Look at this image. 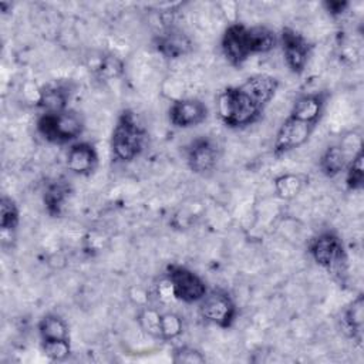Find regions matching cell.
Segmentation results:
<instances>
[{
  "mask_svg": "<svg viewBox=\"0 0 364 364\" xmlns=\"http://www.w3.org/2000/svg\"><path fill=\"white\" fill-rule=\"evenodd\" d=\"M279 80L269 74H255L239 85L226 87L218 97V115L229 128L255 124L273 100Z\"/></svg>",
  "mask_w": 364,
  "mask_h": 364,
  "instance_id": "6da1fadb",
  "label": "cell"
},
{
  "mask_svg": "<svg viewBox=\"0 0 364 364\" xmlns=\"http://www.w3.org/2000/svg\"><path fill=\"white\" fill-rule=\"evenodd\" d=\"M277 43L276 33L264 26L247 27L242 23H232L223 31L220 48L233 67H242L250 55L269 53Z\"/></svg>",
  "mask_w": 364,
  "mask_h": 364,
  "instance_id": "7a4b0ae2",
  "label": "cell"
},
{
  "mask_svg": "<svg viewBox=\"0 0 364 364\" xmlns=\"http://www.w3.org/2000/svg\"><path fill=\"white\" fill-rule=\"evenodd\" d=\"M146 131L141 125L136 114L124 109L115 122L111 136V151L115 161L131 162L144 151Z\"/></svg>",
  "mask_w": 364,
  "mask_h": 364,
  "instance_id": "3957f363",
  "label": "cell"
},
{
  "mask_svg": "<svg viewBox=\"0 0 364 364\" xmlns=\"http://www.w3.org/2000/svg\"><path fill=\"white\" fill-rule=\"evenodd\" d=\"M309 253L313 260L340 283L347 276V252L343 240L334 232H321L309 243Z\"/></svg>",
  "mask_w": 364,
  "mask_h": 364,
  "instance_id": "277c9868",
  "label": "cell"
},
{
  "mask_svg": "<svg viewBox=\"0 0 364 364\" xmlns=\"http://www.w3.org/2000/svg\"><path fill=\"white\" fill-rule=\"evenodd\" d=\"M82 115L73 109L65 108L57 112H43L37 119L38 134L51 144H68L77 139L84 131Z\"/></svg>",
  "mask_w": 364,
  "mask_h": 364,
  "instance_id": "5b68a950",
  "label": "cell"
},
{
  "mask_svg": "<svg viewBox=\"0 0 364 364\" xmlns=\"http://www.w3.org/2000/svg\"><path fill=\"white\" fill-rule=\"evenodd\" d=\"M199 313L203 320L220 328H229L236 320L237 307L232 296L222 289H213L199 301Z\"/></svg>",
  "mask_w": 364,
  "mask_h": 364,
  "instance_id": "8992f818",
  "label": "cell"
},
{
  "mask_svg": "<svg viewBox=\"0 0 364 364\" xmlns=\"http://www.w3.org/2000/svg\"><path fill=\"white\" fill-rule=\"evenodd\" d=\"M165 276L171 282L175 299L183 303H198L208 291L203 279L185 266L171 264Z\"/></svg>",
  "mask_w": 364,
  "mask_h": 364,
  "instance_id": "52a82bcc",
  "label": "cell"
},
{
  "mask_svg": "<svg viewBox=\"0 0 364 364\" xmlns=\"http://www.w3.org/2000/svg\"><path fill=\"white\" fill-rule=\"evenodd\" d=\"M185 158L189 169L198 175L210 173L219 159V146L215 139L199 135L185 148Z\"/></svg>",
  "mask_w": 364,
  "mask_h": 364,
  "instance_id": "ba28073f",
  "label": "cell"
},
{
  "mask_svg": "<svg viewBox=\"0 0 364 364\" xmlns=\"http://www.w3.org/2000/svg\"><path fill=\"white\" fill-rule=\"evenodd\" d=\"M279 41L282 44L284 61L289 70L293 74H297V75L301 74L309 61L310 48H311L307 38L303 37L299 31L290 27H284L280 33Z\"/></svg>",
  "mask_w": 364,
  "mask_h": 364,
  "instance_id": "9c48e42d",
  "label": "cell"
},
{
  "mask_svg": "<svg viewBox=\"0 0 364 364\" xmlns=\"http://www.w3.org/2000/svg\"><path fill=\"white\" fill-rule=\"evenodd\" d=\"M169 121L176 128H191L208 118V107L198 98H181L172 102L168 111Z\"/></svg>",
  "mask_w": 364,
  "mask_h": 364,
  "instance_id": "30bf717a",
  "label": "cell"
},
{
  "mask_svg": "<svg viewBox=\"0 0 364 364\" xmlns=\"http://www.w3.org/2000/svg\"><path fill=\"white\" fill-rule=\"evenodd\" d=\"M67 168L77 175H91L98 165V154L92 144L77 142L67 152Z\"/></svg>",
  "mask_w": 364,
  "mask_h": 364,
  "instance_id": "8fae6325",
  "label": "cell"
},
{
  "mask_svg": "<svg viewBox=\"0 0 364 364\" xmlns=\"http://www.w3.org/2000/svg\"><path fill=\"white\" fill-rule=\"evenodd\" d=\"M154 46L165 58H179L191 51L192 41L182 30L171 27L155 37Z\"/></svg>",
  "mask_w": 364,
  "mask_h": 364,
  "instance_id": "7c38bea8",
  "label": "cell"
},
{
  "mask_svg": "<svg viewBox=\"0 0 364 364\" xmlns=\"http://www.w3.org/2000/svg\"><path fill=\"white\" fill-rule=\"evenodd\" d=\"M71 88L65 82H54L46 85L38 91L37 105L43 112H57L67 108V102L71 97Z\"/></svg>",
  "mask_w": 364,
  "mask_h": 364,
  "instance_id": "4fadbf2b",
  "label": "cell"
},
{
  "mask_svg": "<svg viewBox=\"0 0 364 364\" xmlns=\"http://www.w3.org/2000/svg\"><path fill=\"white\" fill-rule=\"evenodd\" d=\"M364 297L363 294H358L341 313L340 317V327L341 331L358 343L361 341L363 334V326H364Z\"/></svg>",
  "mask_w": 364,
  "mask_h": 364,
  "instance_id": "5bb4252c",
  "label": "cell"
},
{
  "mask_svg": "<svg viewBox=\"0 0 364 364\" xmlns=\"http://www.w3.org/2000/svg\"><path fill=\"white\" fill-rule=\"evenodd\" d=\"M70 192L71 186L64 178H57L47 183L43 193V203L50 216L58 218L61 215Z\"/></svg>",
  "mask_w": 364,
  "mask_h": 364,
  "instance_id": "9a60e30c",
  "label": "cell"
},
{
  "mask_svg": "<svg viewBox=\"0 0 364 364\" xmlns=\"http://www.w3.org/2000/svg\"><path fill=\"white\" fill-rule=\"evenodd\" d=\"M348 162L350 159L346 149L341 145H331L320 156L318 168L324 176L336 178L343 171H346Z\"/></svg>",
  "mask_w": 364,
  "mask_h": 364,
  "instance_id": "2e32d148",
  "label": "cell"
},
{
  "mask_svg": "<svg viewBox=\"0 0 364 364\" xmlns=\"http://www.w3.org/2000/svg\"><path fill=\"white\" fill-rule=\"evenodd\" d=\"M38 334L41 343L70 340L68 324L57 314H46L38 321Z\"/></svg>",
  "mask_w": 364,
  "mask_h": 364,
  "instance_id": "e0dca14e",
  "label": "cell"
},
{
  "mask_svg": "<svg viewBox=\"0 0 364 364\" xmlns=\"http://www.w3.org/2000/svg\"><path fill=\"white\" fill-rule=\"evenodd\" d=\"M20 222V210L16 203V200L7 195H3L0 199V229H1V237L3 240L9 235L16 232Z\"/></svg>",
  "mask_w": 364,
  "mask_h": 364,
  "instance_id": "ac0fdd59",
  "label": "cell"
},
{
  "mask_svg": "<svg viewBox=\"0 0 364 364\" xmlns=\"http://www.w3.org/2000/svg\"><path fill=\"white\" fill-rule=\"evenodd\" d=\"M304 183H306V178L303 175L283 173L274 179V189L282 199L289 200L296 198L301 192Z\"/></svg>",
  "mask_w": 364,
  "mask_h": 364,
  "instance_id": "d6986e66",
  "label": "cell"
},
{
  "mask_svg": "<svg viewBox=\"0 0 364 364\" xmlns=\"http://www.w3.org/2000/svg\"><path fill=\"white\" fill-rule=\"evenodd\" d=\"M363 161H364L363 149L358 148V151L353 155V158L346 166V186L350 191H360L364 186Z\"/></svg>",
  "mask_w": 364,
  "mask_h": 364,
  "instance_id": "ffe728a7",
  "label": "cell"
},
{
  "mask_svg": "<svg viewBox=\"0 0 364 364\" xmlns=\"http://www.w3.org/2000/svg\"><path fill=\"white\" fill-rule=\"evenodd\" d=\"M138 324L148 336L161 338V313L155 307H144L138 314Z\"/></svg>",
  "mask_w": 364,
  "mask_h": 364,
  "instance_id": "44dd1931",
  "label": "cell"
},
{
  "mask_svg": "<svg viewBox=\"0 0 364 364\" xmlns=\"http://www.w3.org/2000/svg\"><path fill=\"white\" fill-rule=\"evenodd\" d=\"M183 331L182 317L173 311L161 313V340H173Z\"/></svg>",
  "mask_w": 364,
  "mask_h": 364,
  "instance_id": "7402d4cb",
  "label": "cell"
},
{
  "mask_svg": "<svg viewBox=\"0 0 364 364\" xmlns=\"http://www.w3.org/2000/svg\"><path fill=\"white\" fill-rule=\"evenodd\" d=\"M124 68L122 61L115 55H107L101 57L98 61V65L95 68V73L102 80H111L118 75H121Z\"/></svg>",
  "mask_w": 364,
  "mask_h": 364,
  "instance_id": "603a6c76",
  "label": "cell"
},
{
  "mask_svg": "<svg viewBox=\"0 0 364 364\" xmlns=\"http://www.w3.org/2000/svg\"><path fill=\"white\" fill-rule=\"evenodd\" d=\"M43 353L53 361H63L71 353L70 340L65 341H51V343H41Z\"/></svg>",
  "mask_w": 364,
  "mask_h": 364,
  "instance_id": "cb8c5ba5",
  "label": "cell"
},
{
  "mask_svg": "<svg viewBox=\"0 0 364 364\" xmlns=\"http://www.w3.org/2000/svg\"><path fill=\"white\" fill-rule=\"evenodd\" d=\"M173 363L176 364H202L206 361L205 355H202L200 351H198L196 348H192V347H179L173 351V357H172Z\"/></svg>",
  "mask_w": 364,
  "mask_h": 364,
  "instance_id": "d4e9b609",
  "label": "cell"
},
{
  "mask_svg": "<svg viewBox=\"0 0 364 364\" xmlns=\"http://www.w3.org/2000/svg\"><path fill=\"white\" fill-rule=\"evenodd\" d=\"M323 6L328 11L330 16L337 17V16H341L348 9L350 3L346 0H326L323 3Z\"/></svg>",
  "mask_w": 364,
  "mask_h": 364,
  "instance_id": "484cf974",
  "label": "cell"
}]
</instances>
